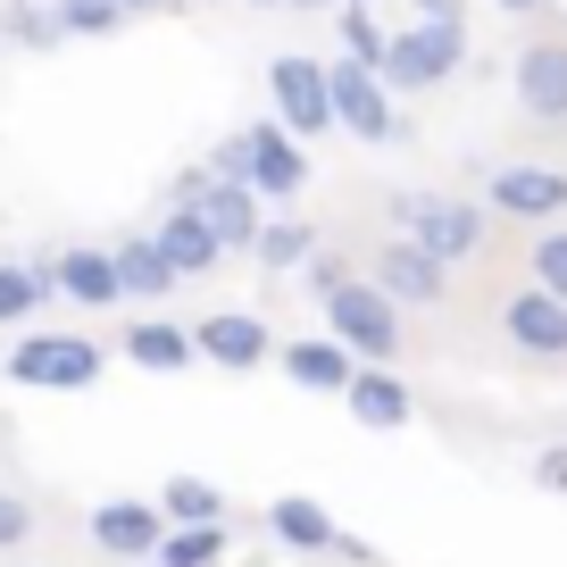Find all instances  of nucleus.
<instances>
[{
	"label": "nucleus",
	"instance_id": "obj_1",
	"mask_svg": "<svg viewBox=\"0 0 567 567\" xmlns=\"http://www.w3.org/2000/svg\"><path fill=\"white\" fill-rule=\"evenodd\" d=\"M217 176L226 184H243V193H259V200H292L309 184V159H301V142L284 134L276 117H259V125H243V134H226L217 142Z\"/></svg>",
	"mask_w": 567,
	"mask_h": 567
},
{
	"label": "nucleus",
	"instance_id": "obj_2",
	"mask_svg": "<svg viewBox=\"0 0 567 567\" xmlns=\"http://www.w3.org/2000/svg\"><path fill=\"white\" fill-rule=\"evenodd\" d=\"M392 226H401V243H417L425 259H443V267L484 250V209L460 193H401L392 200Z\"/></svg>",
	"mask_w": 567,
	"mask_h": 567
},
{
	"label": "nucleus",
	"instance_id": "obj_3",
	"mask_svg": "<svg viewBox=\"0 0 567 567\" xmlns=\"http://www.w3.org/2000/svg\"><path fill=\"white\" fill-rule=\"evenodd\" d=\"M101 368L109 359L92 334H25L9 351V384H25V392H92Z\"/></svg>",
	"mask_w": 567,
	"mask_h": 567
},
{
	"label": "nucleus",
	"instance_id": "obj_4",
	"mask_svg": "<svg viewBox=\"0 0 567 567\" xmlns=\"http://www.w3.org/2000/svg\"><path fill=\"white\" fill-rule=\"evenodd\" d=\"M326 334H334L351 359H375V368H392V359H401V309H392L375 284L351 276L334 301H326Z\"/></svg>",
	"mask_w": 567,
	"mask_h": 567
},
{
	"label": "nucleus",
	"instance_id": "obj_5",
	"mask_svg": "<svg viewBox=\"0 0 567 567\" xmlns=\"http://www.w3.org/2000/svg\"><path fill=\"white\" fill-rule=\"evenodd\" d=\"M176 209H193V217H200V226H209L226 250H259V234H267L259 193L226 184L217 167H193V176H176Z\"/></svg>",
	"mask_w": 567,
	"mask_h": 567
},
{
	"label": "nucleus",
	"instance_id": "obj_6",
	"mask_svg": "<svg viewBox=\"0 0 567 567\" xmlns=\"http://www.w3.org/2000/svg\"><path fill=\"white\" fill-rule=\"evenodd\" d=\"M460 68H467V25L417 18V25H401V34H392L384 84H392V92H425V84H443V75H460Z\"/></svg>",
	"mask_w": 567,
	"mask_h": 567
},
{
	"label": "nucleus",
	"instance_id": "obj_7",
	"mask_svg": "<svg viewBox=\"0 0 567 567\" xmlns=\"http://www.w3.org/2000/svg\"><path fill=\"white\" fill-rule=\"evenodd\" d=\"M326 92H334V125L359 142H392L401 134V109H392V84L359 59H326Z\"/></svg>",
	"mask_w": 567,
	"mask_h": 567
},
{
	"label": "nucleus",
	"instance_id": "obj_8",
	"mask_svg": "<svg viewBox=\"0 0 567 567\" xmlns=\"http://www.w3.org/2000/svg\"><path fill=\"white\" fill-rule=\"evenodd\" d=\"M267 92H276V125L292 142H318L326 125H334V92H326V68L301 51H284L276 68H267Z\"/></svg>",
	"mask_w": 567,
	"mask_h": 567
},
{
	"label": "nucleus",
	"instance_id": "obj_9",
	"mask_svg": "<svg viewBox=\"0 0 567 567\" xmlns=\"http://www.w3.org/2000/svg\"><path fill=\"white\" fill-rule=\"evenodd\" d=\"M92 543L125 567H159V543H167V517L151 501H101L92 509Z\"/></svg>",
	"mask_w": 567,
	"mask_h": 567
},
{
	"label": "nucleus",
	"instance_id": "obj_10",
	"mask_svg": "<svg viewBox=\"0 0 567 567\" xmlns=\"http://www.w3.org/2000/svg\"><path fill=\"white\" fill-rule=\"evenodd\" d=\"M443 284H451V267L425 259V250L401 243V234H392L384 259H375V292H384L392 309H401V301H409V309H434V301H443Z\"/></svg>",
	"mask_w": 567,
	"mask_h": 567
},
{
	"label": "nucleus",
	"instance_id": "obj_11",
	"mask_svg": "<svg viewBox=\"0 0 567 567\" xmlns=\"http://www.w3.org/2000/svg\"><path fill=\"white\" fill-rule=\"evenodd\" d=\"M509 84H517V109H526V117L559 125L567 117V42H526L517 68H509Z\"/></svg>",
	"mask_w": 567,
	"mask_h": 567
},
{
	"label": "nucleus",
	"instance_id": "obj_12",
	"mask_svg": "<svg viewBox=\"0 0 567 567\" xmlns=\"http://www.w3.org/2000/svg\"><path fill=\"white\" fill-rule=\"evenodd\" d=\"M200 359H217V368H259V359H276V334H267V318H250V309H217V318L193 326Z\"/></svg>",
	"mask_w": 567,
	"mask_h": 567
},
{
	"label": "nucleus",
	"instance_id": "obj_13",
	"mask_svg": "<svg viewBox=\"0 0 567 567\" xmlns=\"http://www.w3.org/2000/svg\"><path fill=\"white\" fill-rule=\"evenodd\" d=\"M501 334L526 359H567V301H550V292H509V301H501Z\"/></svg>",
	"mask_w": 567,
	"mask_h": 567
},
{
	"label": "nucleus",
	"instance_id": "obj_14",
	"mask_svg": "<svg viewBox=\"0 0 567 567\" xmlns=\"http://www.w3.org/2000/svg\"><path fill=\"white\" fill-rule=\"evenodd\" d=\"M484 200H493L501 217H559L567 209V176L559 167H493V184H484Z\"/></svg>",
	"mask_w": 567,
	"mask_h": 567
},
{
	"label": "nucleus",
	"instance_id": "obj_15",
	"mask_svg": "<svg viewBox=\"0 0 567 567\" xmlns=\"http://www.w3.org/2000/svg\"><path fill=\"white\" fill-rule=\"evenodd\" d=\"M276 368L292 375L301 392H351V384H359V359L342 351L334 334H301V342H284V351H276Z\"/></svg>",
	"mask_w": 567,
	"mask_h": 567
},
{
	"label": "nucleus",
	"instance_id": "obj_16",
	"mask_svg": "<svg viewBox=\"0 0 567 567\" xmlns=\"http://www.w3.org/2000/svg\"><path fill=\"white\" fill-rule=\"evenodd\" d=\"M51 267V284L68 292L75 309H109V301H125V284H117V250H59V259H42Z\"/></svg>",
	"mask_w": 567,
	"mask_h": 567
},
{
	"label": "nucleus",
	"instance_id": "obj_17",
	"mask_svg": "<svg viewBox=\"0 0 567 567\" xmlns=\"http://www.w3.org/2000/svg\"><path fill=\"white\" fill-rule=\"evenodd\" d=\"M342 401H351V417L368 425V434H401V425L417 417V401H409V384L392 368H359V384L342 392Z\"/></svg>",
	"mask_w": 567,
	"mask_h": 567
},
{
	"label": "nucleus",
	"instance_id": "obj_18",
	"mask_svg": "<svg viewBox=\"0 0 567 567\" xmlns=\"http://www.w3.org/2000/svg\"><path fill=\"white\" fill-rule=\"evenodd\" d=\"M151 243L167 250V267H176V276H209V267L226 259V243H217V234L200 226L193 209H167L159 226H151Z\"/></svg>",
	"mask_w": 567,
	"mask_h": 567
},
{
	"label": "nucleus",
	"instance_id": "obj_19",
	"mask_svg": "<svg viewBox=\"0 0 567 567\" xmlns=\"http://www.w3.org/2000/svg\"><path fill=\"white\" fill-rule=\"evenodd\" d=\"M125 359L151 368V375H176V368L200 359V342L184 334V326H167V318H142V326H125Z\"/></svg>",
	"mask_w": 567,
	"mask_h": 567
},
{
	"label": "nucleus",
	"instance_id": "obj_20",
	"mask_svg": "<svg viewBox=\"0 0 567 567\" xmlns=\"http://www.w3.org/2000/svg\"><path fill=\"white\" fill-rule=\"evenodd\" d=\"M117 284H125V301H159V292H176V267H167V250L151 243V234H125L117 243Z\"/></svg>",
	"mask_w": 567,
	"mask_h": 567
},
{
	"label": "nucleus",
	"instance_id": "obj_21",
	"mask_svg": "<svg viewBox=\"0 0 567 567\" xmlns=\"http://www.w3.org/2000/svg\"><path fill=\"white\" fill-rule=\"evenodd\" d=\"M267 526H276V543H292V550H334V543H342L334 517H326L309 493H284L276 509H267Z\"/></svg>",
	"mask_w": 567,
	"mask_h": 567
},
{
	"label": "nucleus",
	"instance_id": "obj_22",
	"mask_svg": "<svg viewBox=\"0 0 567 567\" xmlns=\"http://www.w3.org/2000/svg\"><path fill=\"white\" fill-rule=\"evenodd\" d=\"M159 517L167 526H226V493L209 476H167L159 484Z\"/></svg>",
	"mask_w": 567,
	"mask_h": 567
},
{
	"label": "nucleus",
	"instance_id": "obj_23",
	"mask_svg": "<svg viewBox=\"0 0 567 567\" xmlns=\"http://www.w3.org/2000/svg\"><path fill=\"white\" fill-rule=\"evenodd\" d=\"M59 284H51V267H34V259H0V326H25L42 301H51Z\"/></svg>",
	"mask_w": 567,
	"mask_h": 567
},
{
	"label": "nucleus",
	"instance_id": "obj_24",
	"mask_svg": "<svg viewBox=\"0 0 567 567\" xmlns=\"http://www.w3.org/2000/svg\"><path fill=\"white\" fill-rule=\"evenodd\" d=\"M318 259V226L309 217H267V234H259V267H309Z\"/></svg>",
	"mask_w": 567,
	"mask_h": 567
},
{
	"label": "nucleus",
	"instance_id": "obj_25",
	"mask_svg": "<svg viewBox=\"0 0 567 567\" xmlns=\"http://www.w3.org/2000/svg\"><path fill=\"white\" fill-rule=\"evenodd\" d=\"M226 559V526H167L159 567H217Z\"/></svg>",
	"mask_w": 567,
	"mask_h": 567
},
{
	"label": "nucleus",
	"instance_id": "obj_26",
	"mask_svg": "<svg viewBox=\"0 0 567 567\" xmlns=\"http://www.w3.org/2000/svg\"><path fill=\"white\" fill-rule=\"evenodd\" d=\"M0 34L25 42V51H51L68 25H59V9H42V0H9V9H0Z\"/></svg>",
	"mask_w": 567,
	"mask_h": 567
},
{
	"label": "nucleus",
	"instance_id": "obj_27",
	"mask_svg": "<svg viewBox=\"0 0 567 567\" xmlns=\"http://www.w3.org/2000/svg\"><path fill=\"white\" fill-rule=\"evenodd\" d=\"M342 59H359V68H375V75H384V59H392V34L368 18V9H342Z\"/></svg>",
	"mask_w": 567,
	"mask_h": 567
},
{
	"label": "nucleus",
	"instance_id": "obj_28",
	"mask_svg": "<svg viewBox=\"0 0 567 567\" xmlns=\"http://www.w3.org/2000/svg\"><path fill=\"white\" fill-rule=\"evenodd\" d=\"M51 9H59V25H68V34H117V25H125L117 0H51Z\"/></svg>",
	"mask_w": 567,
	"mask_h": 567
},
{
	"label": "nucleus",
	"instance_id": "obj_29",
	"mask_svg": "<svg viewBox=\"0 0 567 567\" xmlns=\"http://www.w3.org/2000/svg\"><path fill=\"white\" fill-rule=\"evenodd\" d=\"M534 292L567 301V234H543V243H534Z\"/></svg>",
	"mask_w": 567,
	"mask_h": 567
},
{
	"label": "nucleus",
	"instance_id": "obj_30",
	"mask_svg": "<svg viewBox=\"0 0 567 567\" xmlns=\"http://www.w3.org/2000/svg\"><path fill=\"white\" fill-rule=\"evenodd\" d=\"M25 534H34V509H25V493H0V550H25Z\"/></svg>",
	"mask_w": 567,
	"mask_h": 567
},
{
	"label": "nucleus",
	"instance_id": "obj_31",
	"mask_svg": "<svg viewBox=\"0 0 567 567\" xmlns=\"http://www.w3.org/2000/svg\"><path fill=\"white\" fill-rule=\"evenodd\" d=\"M342 284H351V267H342L334 250H318V259H309V301H334Z\"/></svg>",
	"mask_w": 567,
	"mask_h": 567
},
{
	"label": "nucleus",
	"instance_id": "obj_32",
	"mask_svg": "<svg viewBox=\"0 0 567 567\" xmlns=\"http://www.w3.org/2000/svg\"><path fill=\"white\" fill-rule=\"evenodd\" d=\"M534 484H543V493H567V451H543V460H534Z\"/></svg>",
	"mask_w": 567,
	"mask_h": 567
},
{
	"label": "nucleus",
	"instance_id": "obj_33",
	"mask_svg": "<svg viewBox=\"0 0 567 567\" xmlns=\"http://www.w3.org/2000/svg\"><path fill=\"white\" fill-rule=\"evenodd\" d=\"M417 18H434V25H467V18H460V0H417Z\"/></svg>",
	"mask_w": 567,
	"mask_h": 567
},
{
	"label": "nucleus",
	"instance_id": "obj_34",
	"mask_svg": "<svg viewBox=\"0 0 567 567\" xmlns=\"http://www.w3.org/2000/svg\"><path fill=\"white\" fill-rule=\"evenodd\" d=\"M117 9H125V18H134V9H167V0H117Z\"/></svg>",
	"mask_w": 567,
	"mask_h": 567
},
{
	"label": "nucleus",
	"instance_id": "obj_35",
	"mask_svg": "<svg viewBox=\"0 0 567 567\" xmlns=\"http://www.w3.org/2000/svg\"><path fill=\"white\" fill-rule=\"evenodd\" d=\"M501 9H543V0H501Z\"/></svg>",
	"mask_w": 567,
	"mask_h": 567
},
{
	"label": "nucleus",
	"instance_id": "obj_36",
	"mask_svg": "<svg viewBox=\"0 0 567 567\" xmlns=\"http://www.w3.org/2000/svg\"><path fill=\"white\" fill-rule=\"evenodd\" d=\"M292 9H326V0H292Z\"/></svg>",
	"mask_w": 567,
	"mask_h": 567
},
{
	"label": "nucleus",
	"instance_id": "obj_37",
	"mask_svg": "<svg viewBox=\"0 0 567 567\" xmlns=\"http://www.w3.org/2000/svg\"><path fill=\"white\" fill-rule=\"evenodd\" d=\"M342 9H368V0H342Z\"/></svg>",
	"mask_w": 567,
	"mask_h": 567
},
{
	"label": "nucleus",
	"instance_id": "obj_38",
	"mask_svg": "<svg viewBox=\"0 0 567 567\" xmlns=\"http://www.w3.org/2000/svg\"><path fill=\"white\" fill-rule=\"evenodd\" d=\"M259 9H276V0H259Z\"/></svg>",
	"mask_w": 567,
	"mask_h": 567
}]
</instances>
